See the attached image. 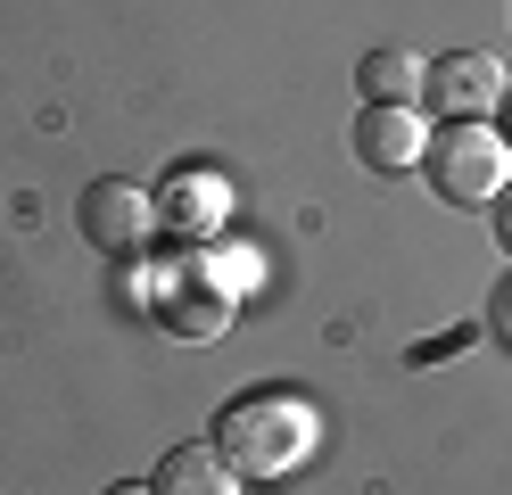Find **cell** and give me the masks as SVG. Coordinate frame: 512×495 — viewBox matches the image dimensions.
<instances>
[{
  "instance_id": "obj_10",
  "label": "cell",
  "mask_w": 512,
  "mask_h": 495,
  "mask_svg": "<svg viewBox=\"0 0 512 495\" xmlns=\"http://www.w3.org/2000/svg\"><path fill=\"white\" fill-rule=\"evenodd\" d=\"M471 339H479V330H471V322H455V330H438V339H422V347H413V363H438V355H463Z\"/></svg>"
},
{
  "instance_id": "obj_4",
  "label": "cell",
  "mask_w": 512,
  "mask_h": 495,
  "mask_svg": "<svg viewBox=\"0 0 512 495\" xmlns=\"http://www.w3.org/2000/svg\"><path fill=\"white\" fill-rule=\"evenodd\" d=\"M75 231H83V248H100L116 264H141L149 231H157V198L141 182H124V174H100V182H83V198H75Z\"/></svg>"
},
{
  "instance_id": "obj_14",
  "label": "cell",
  "mask_w": 512,
  "mask_h": 495,
  "mask_svg": "<svg viewBox=\"0 0 512 495\" xmlns=\"http://www.w3.org/2000/svg\"><path fill=\"white\" fill-rule=\"evenodd\" d=\"M504 99H512V91H504Z\"/></svg>"
},
{
  "instance_id": "obj_1",
  "label": "cell",
  "mask_w": 512,
  "mask_h": 495,
  "mask_svg": "<svg viewBox=\"0 0 512 495\" xmlns=\"http://www.w3.org/2000/svg\"><path fill=\"white\" fill-rule=\"evenodd\" d=\"M207 446L232 462V479H290L323 446V421H314V405L298 388H248V396H232L215 413Z\"/></svg>"
},
{
  "instance_id": "obj_8",
  "label": "cell",
  "mask_w": 512,
  "mask_h": 495,
  "mask_svg": "<svg viewBox=\"0 0 512 495\" xmlns=\"http://www.w3.org/2000/svg\"><path fill=\"white\" fill-rule=\"evenodd\" d=\"M232 462H223L207 438H190V446H166L157 454V471H149V495H232Z\"/></svg>"
},
{
  "instance_id": "obj_9",
  "label": "cell",
  "mask_w": 512,
  "mask_h": 495,
  "mask_svg": "<svg viewBox=\"0 0 512 495\" xmlns=\"http://www.w3.org/2000/svg\"><path fill=\"white\" fill-rule=\"evenodd\" d=\"M422 75H430V66L413 50H364L356 91H364V108H413V99H422Z\"/></svg>"
},
{
  "instance_id": "obj_13",
  "label": "cell",
  "mask_w": 512,
  "mask_h": 495,
  "mask_svg": "<svg viewBox=\"0 0 512 495\" xmlns=\"http://www.w3.org/2000/svg\"><path fill=\"white\" fill-rule=\"evenodd\" d=\"M100 495H149V487H133V479H116V487H100Z\"/></svg>"
},
{
  "instance_id": "obj_6",
  "label": "cell",
  "mask_w": 512,
  "mask_h": 495,
  "mask_svg": "<svg viewBox=\"0 0 512 495\" xmlns=\"http://www.w3.org/2000/svg\"><path fill=\"white\" fill-rule=\"evenodd\" d=\"M223 207H232V190H223V174H215V165H174V174H166V190H157V223H166V231H182L190 248H199L207 231L223 223Z\"/></svg>"
},
{
  "instance_id": "obj_11",
  "label": "cell",
  "mask_w": 512,
  "mask_h": 495,
  "mask_svg": "<svg viewBox=\"0 0 512 495\" xmlns=\"http://www.w3.org/2000/svg\"><path fill=\"white\" fill-rule=\"evenodd\" d=\"M488 339H504V347H512V273L488 289Z\"/></svg>"
},
{
  "instance_id": "obj_2",
  "label": "cell",
  "mask_w": 512,
  "mask_h": 495,
  "mask_svg": "<svg viewBox=\"0 0 512 495\" xmlns=\"http://www.w3.org/2000/svg\"><path fill=\"white\" fill-rule=\"evenodd\" d=\"M256 264L248 256H223V248H190V256H166L149 273L141 289V306L157 314V330L166 339H190V347H215L223 330H232V306H240V289H248Z\"/></svg>"
},
{
  "instance_id": "obj_12",
  "label": "cell",
  "mask_w": 512,
  "mask_h": 495,
  "mask_svg": "<svg viewBox=\"0 0 512 495\" xmlns=\"http://www.w3.org/2000/svg\"><path fill=\"white\" fill-rule=\"evenodd\" d=\"M488 215H496V240L512 248V182H504V198H496V207H488Z\"/></svg>"
},
{
  "instance_id": "obj_5",
  "label": "cell",
  "mask_w": 512,
  "mask_h": 495,
  "mask_svg": "<svg viewBox=\"0 0 512 495\" xmlns=\"http://www.w3.org/2000/svg\"><path fill=\"white\" fill-rule=\"evenodd\" d=\"M504 91H512V75L488 58V50H446L430 75H422V99H430V116H446V124H471V116H496L504 108Z\"/></svg>"
},
{
  "instance_id": "obj_3",
  "label": "cell",
  "mask_w": 512,
  "mask_h": 495,
  "mask_svg": "<svg viewBox=\"0 0 512 495\" xmlns=\"http://www.w3.org/2000/svg\"><path fill=\"white\" fill-rule=\"evenodd\" d=\"M422 174H430V190H438V207H496L504 182H512V141H504L488 116L438 124L430 149H422Z\"/></svg>"
},
{
  "instance_id": "obj_7",
  "label": "cell",
  "mask_w": 512,
  "mask_h": 495,
  "mask_svg": "<svg viewBox=\"0 0 512 495\" xmlns=\"http://www.w3.org/2000/svg\"><path fill=\"white\" fill-rule=\"evenodd\" d=\"M430 149V124L413 108H364L356 116V165H372V174H405V165H422Z\"/></svg>"
}]
</instances>
